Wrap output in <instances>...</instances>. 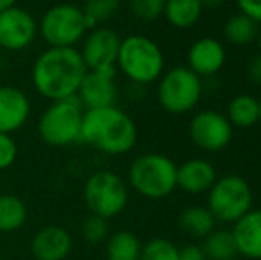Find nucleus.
Here are the masks:
<instances>
[{
	"mask_svg": "<svg viewBox=\"0 0 261 260\" xmlns=\"http://www.w3.org/2000/svg\"><path fill=\"white\" fill-rule=\"evenodd\" d=\"M86 73L87 66L76 46H48L32 64L31 79L34 89L43 98L57 102L76 97Z\"/></svg>",
	"mask_w": 261,
	"mask_h": 260,
	"instance_id": "f257e3e1",
	"label": "nucleus"
},
{
	"mask_svg": "<svg viewBox=\"0 0 261 260\" xmlns=\"http://www.w3.org/2000/svg\"><path fill=\"white\" fill-rule=\"evenodd\" d=\"M139 130L134 118L117 105L84 112L80 141L105 155H124L137 143Z\"/></svg>",
	"mask_w": 261,
	"mask_h": 260,
	"instance_id": "f03ea898",
	"label": "nucleus"
},
{
	"mask_svg": "<svg viewBox=\"0 0 261 260\" xmlns=\"http://www.w3.org/2000/svg\"><path fill=\"white\" fill-rule=\"evenodd\" d=\"M116 69H119L132 84L148 86L156 82L164 73V52L155 39L144 34H130L121 38Z\"/></svg>",
	"mask_w": 261,
	"mask_h": 260,
	"instance_id": "7ed1b4c3",
	"label": "nucleus"
},
{
	"mask_svg": "<svg viewBox=\"0 0 261 260\" xmlns=\"http://www.w3.org/2000/svg\"><path fill=\"white\" fill-rule=\"evenodd\" d=\"M178 164L165 153H142L132 160L126 184L148 200H164L178 189Z\"/></svg>",
	"mask_w": 261,
	"mask_h": 260,
	"instance_id": "20e7f679",
	"label": "nucleus"
},
{
	"mask_svg": "<svg viewBox=\"0 0 261 260\" xmlns=\"http://www.w3.org/2000/svg\"><path fill=\"white\" fill-rule=\"evenodd\" d=\"M84 107L73 98L50 102L38 120V134L48 146L64 148L80 141L84 122Z\"/></svg>",
	"mask_w": 261,
	"mask_h": 260,
	"instance_id": "39448f33",
	"label": "nucleus"
},
{
	"mask_svg": "<svg viewBox=\"0 0 261 260\" xmlns=\"http://www.w3.org/2000/svg\"><path fill=\"white\" fill-rule=\"evenodd\" d=\"M204 91L203 79L189 66H174L158 79L156 98L165 112L181 116L194 111Z\"/></svg>",
	"mask_w": 261,
	"mask_h": 260,
	"instance_id": "423d86ee",
	"label": "nucleus"
},
{
	"mask_svg": "<svg viewBox=\"0 0 261 260\" xmlns=\"http://www.w3.org/2000/svg\"><path fill=\"white\" fill-rule=\"evenodd\" d=\"M89 31L82 7L73 2H61L48 7L38 21V34L48 46L71 49L82 43Z\"/></svg>",
	"mask_w": 261,
	"mask_h": 260,
	"instance_id": "0eeeda50",
	"label": "nucleus"
},
{
	"mask_svg": "<svg viewBox=\"0 0 261 260\" xmlns=\"http://www.w3.org/2000/svg\"><path fill=\"white\" fill-rule=\"evenodd\" d=\"M82 196L91 214L112 219L126 208L130 191L128 184L117 173L110 170H100L87 177Z\"/></svg>",
	"mask_w": 261,
	"mask_h": 260,
	"instance_id": "6e6552de",
	"label": "nucleus"
},
{
	"mask_svg": "<svg viewBox=\"0 0 261 260\" xmlns=\"http://www.w3.org/2000/svg\"><path fill=\"white\" fill-rule=\"evenodd\" d=\"M252 187L240 175H224L217 178L208 191V210L215 221L233 225L252 208Z\"/></svg>",
	"mask_w": 261,
	"mask_h": 260,
	"instance_id": "1a4fd4ad",
	"label": "nucleus"
},
{
	"mask_svg": "<svg viewBox=\"0 0 261 260\" xmlns=\"http://www.w3.org/2000/svg\"><path fill=\"white\" fill-rule=\"evenodd\" d=\"M233 127L226 114L215 109H204L190 118L189 135L203 152H220L227 148L233 139Z\"/></svg>",
	"mask_w": 261,
	"mask_h": 260,
	"instance_id": "9d476101",
	"label": "nucleus"
},
{
	"mask_svg": "<svg viewBox=\"0 0 261 260\" xmlns=\"http://www.w3.org/2000/svg\"><path fill=\"white\" fill-rule=\"evenodd\" d=\"M80 56L87 69L93 72H116L121 36L110 27H94L84 36L80 43Z\"/></svg>",
	"mask_w": 261,
	"mask_h": 260,
	"instance_id": "9b49d317",
	"label": "nucleus"
},
{
	"mask_svg": "<svg viewBox=\"0 0 261 260\" xmlns=\"http://www.w3.org/2000/svg\"><path fill=\"white\" fill-rule=\"evenodd\" d=\"M38 38V20L25 7L13 6L0 11V49L21 52Z\"/></svg>",
	"mask_w": 261,
	"mask_h": 260,
	"instance_id": "f8f14e48",
	"label": "nucleus"
},
{
	"mask_svg": "<svg viewBox=\"0 0 261 260\" xmlns=\"http://www.w3.org/2000/svg\"><path fill=\"white\" fill-rule=\"evenodd\" d=\"M75 98L80 102L84 111L116 105V72H93V69H87Z\"/></svg>",
	"mask_w": 261,
	"mask_h": 260,
	"instance_id": "ddd939ff",
	"label": "nucleus"
},
{
	"mask_svg": "<svg viewBox=\"0 0 261 260\" xmlns=\"http://www.w3.org/2000/svg\"><path fill=\"white\" fill-rule=\"evenodd\" d=\"M226 46L217 38H199L190 45L187 52V66L201 79L219 75L226 64Z\"/></svg>",
	"mask_w": 261,
	"mask_h": 260,
	"instance_id": "4468645a",
	"label": "nucleus"
},
{
	"mask_svg": "<svg viewBox=\"0 0 261 260\" xmlns=\"http://www.w3.org/2000/svg\"><path fill=\"white\" fill-rule=\"evenodd\" d=\"M31 100L27 93L14 86H0V132H18L31 116Z\"/></svg>",
	"mask_w": 261,
	"mask_h": 260,
	"instance_id": "2eb2a0df",
	"label": "nucleus"
},
{
	"mask_svg": "<svg viewBox=\"0 0 261 260\" xmlns=\"http://www.w3.org/2000/svg\"><path fill=\"white\" fill-rule=\"evenodd\" d=\"M71 248V233L57 225L39 228L31 241V251L36 260H66Z\"/></svg>",
	"mask_w": 261,
	"mask_h": 260,
	"instance_id": "dca6fc26",
	"label": "nucleus"
},
{
	"mask_svg": "<svg viewBox=\"0 0 261 260\" xmlns=\"http://www.w3.org/2000/svg\"><path fill=\"white\" fill-rule=\"evenodd\" d=\"M217 170L206 159H189L178 166L176 184L189 195H204L217 180Z\"/></svg>",
	"mask_w": 261,
	"mask_h": 260,
	"instance_id": "f3484780",
	"label": "nucleus"
},
{
	"mask_svg": "<svg viewBox=\"0 0 261 260\" xmlns=\"http://www.w3.org/2000/svg\"><path fill=\"white\" fill-rule=\"evenodd\" d=\"M231 233L238 255L251 260H261V208H251L237 223H233Z\"/></svg>",
	"mask_w": 261,
	"mask_h": 260,
	"instance_id": "a211bd4d",
	"label": "nucleus"
},
{
	"mask_svg": "<svg viewBox=\"0 0 261 260\" xmlns=\"http://www.w3.org/2000/svg\"><path fill=\"white\" fill-rule=\"evenodd\" d=\"M203 11L204 7L201 0H165L162 16H165L172 27L187 31L201 20Z\"/></svg>",
	"mask_w": 261,
	"mask_h": 260,
	"instance_id": "6ab92c4d",
	"label": "nucleus"
},
{
	"mask_svg": "<svg viewBox=\"0 0 261 260\" xmlns=\"http://www.w3.org/2000/svg\"><path fill=\"white\" fill-rule=\"evenodd\" d=\"M178 225L189 237L204 239L210 232L215 230L217 221L212 216V212L208 210V207H203V205H190V207L183 208V210L179 212Z\"/></svg>",
	"mask_w": 261,
	"mask_h": 260,
	"instance_id": "aec40b11",
	"label": "nucleus"
},
{
	"mask_svg": "<svg viewBox=\"0 0 261 260\" xmlns=\"http://www.w3.org/2000/svg\"><path fill=\"white\" fill-rule=\"evenodd\" d=\"M233 129H251L256 123H259V104L258 98L252 94L242 93L231 98L227 104V114Z\"/></svg>",
	"mask_w": 261,
	"mask_h": 260,
	"instance_id": "412c9836",
	"label": "nucleus"
},
{
	"mask_svg": "<svg viewBox=\"0 0 261 260\" xmlns=\"http://www.w3.org/2000/svg\"><path fill=\"white\" fill-rule=\"evenodd\" d=\"M142 243L132 230H117L105 241L107 260H139Z\"/></svg>",
	"mask_w": 261,
	"mask_h": 260,
	"instance_id": "4be33fe9",
	"label": "nucleus"
},
{
	"mask_svg": "<svg viewBox=\"0 0 261 260\" xmlns=\"http://www.w3.org/2000/svg\"><path fill=\"white\" fill-rule=\"evenodd\" d=\"M27 205L16 195L0 193V233H11L20 230L27 221Z\"/></svg>",
	"mask_w": 261,
	"mask_h": 260,
	"instance_id": "5701e85b",
	"label": "nucleus"
},
{
	"mask_svg": "<svg viewBox=\"0 0 261 260\" xmlns=\"http://www.w3.org/2000/svg\"><path fill=\"white\" fill-rule=\"evenodd\" d=\"M259 23L242 13H234L224 23V38L234 46H247L256 41Z\"/></svg>",
	"mask_w": 261,
	"mask_h": 260,
	"instance_id": "b1692460",
	"label": "nucleus"
},
{
	"mask_svg": "<svg viewBox=\"0 0 261 260\" xmlns=\"http://www.w3.org/2000/svg\"><path fill=\"white\" fill-rule=\"evenodd\" d=\"M201 248L208 260H234L238 257V250L231 230L215 228L203 239Z\"/></svg>",
	"mask_w": 261,
	"mask_h": 260,
	"instance_id": "393cba45",
	"label": "nucleus"
},
{
	"mask_svg": "<svg viewBox=\"0 0 261 260\" xmlns=\"http://www.w3.org/2000/svg\"><path fill=\"white\" fill-rule=\"evenodd\" d=\"M121 0H84L82 11L89 29L100 27L119 13Z\"/></svg>",
	"mask_w": 261,
	"mask_h": 260,
	"instance_id": "a878e982",
	"label": "nucleus"
},
{
	"mask_svg": "<svg viewBox=\"0 0 261 260\" xmlns=\"http://www.w3.org/2000/svg\"><path fill=\"white\" fill-rule=\"evenodd\" d=\"M139 260H179V248L165 237H155L142 244Z\"/></svg>",
	"mask_w": 261,
	"mask_h": 260,
	"instance_id": "bb28decb",
	"label": "nucleus"
},
{
	"mask_svg": "<svg viewBox=\"0 0 261 260\" xmlns=\"http://www.w3.org/2000/svg\"><path fill=\"white\" fill-rule=\"evenodd\" d=\"M80 235L89 244H101L107 241L109 233V219H103L100 216L89 214L80 225Z\"/></svg>",
	"mask_w": 261,
	"mask_h": 260,
	"instance_id": "cd10ccee",
	"label": "nucleus"
},
{
	"mask_svg": "<svg viewBox=\"0 0 261 260\" xmlns=\"http://www.w3.org/2000/svg\"><path fill=\"white\" fill-rule=\"evenodd\" d=\"M165 0H130V11L142 21H153L164 14Z\"/></svg>",
	"mask_w": 261,
	"mask_h": 260,
	"instance_id": "c85d7f7f",
	"label": "nucleus"
},
{
	"mask_svg": "<svg viewBox=\"0 0 261 260\" xmlns=\"http://www.w3.org/2000/svg\"><path fill=\"white\" fill-rule=\"evenodd\" d=\"M18 157V145L11 134L0 132V171L9 170Z\"/></svg>",
	"mask_w": 261,
	"mask_h": 260,
	"instance_id": "c756f323",
	"label": "nucleus"
},
{
	"mask_svg": "<svg viewBox=\"0 0 261 260\" xmlns=\"http://www.w3.org/2000/svg\"><path fill=\"white\" fill-rule=\"evenodd\" d=\"M234 2L238 6V13L245 14L261 25V0H234Z\"/></svg>",
	"mask_w": 261,
	"mask_h": 260,
	"instance_id": "7c9ffc66",
	"label": "nucleus"
},
{
	"mask_svg": "<svg viewBox=\"0 0 261 260\" xmlns=\"http://www.w3.org/2000/svg\"><path fill=\"white\" fill-rule=\"evenodd\" d=\"M179 260H208L204 255L201 244L189 243L183 248H179Z\"/></svg>",
	"mask_w": 261,
	"mask_h": 260,
	"instance_id": "2f4dec72",
	"label": "nucleus"
},
{
	"mask_svg": "<svg viewBox=\"0 0 261 260\" xmlns=\"http://www.w3.org/2000/svg\"><path fill=\"white\" fill-rule=\"evenodd\" d=\"M245 75H247L249 82L254 86H261V54L254 56L245 66Z\"/></svg>",
	"mask_w": 261,
	"mask_h": 260,
	"instance_id": "473e14b6",
	"label": "nucleus"
},
{
	"mask_svg": "<svg viewBox=\"0 0 261 260\" xmlns=\"http://www.w3.org/2000/svg\"><path fill=\"white\" fill-rule=\"evenodd\" d=\"M224 2L226 0H201L204 9H219V7L224 6Z\"/></svg>",
	"mask_w": 261,
	"mask_h": 260,
	"instance_id": "72a5a7b5",
	"label": "nucleus"
},
{
	"mask_svg": "<svg viewBox=\"0 0 261 260\" xmlns=\"http://www.w3.org/2000/svg\"><path fill=\"white\" fill-rule=\"evenodd\" d=\"M13 6H18V0H0V11L9 9Z\"/></svg>",
	"mask_w": 261,
	"mask_h": 260,
	"instance_id": "f704fd0d",
	"label": "nucleus"
},
{
	"mask_svg": "<svg viewBox=\"0 0 261 260\" xmlns=\"http://www.w3.org/2000/svg\"><path fill=\"white\" fill-rule=\"evenodd\" d=\"M256 43H258V49H259V54H261V25H259L258 36H256Z\"/></svg>",
	"mask_w": 261,
	"mask_h": 260,
	"instance_id": "c9c22d12",
	"label": "nucleus"
},
{
	"mask_svg": "<svg viewBox=\"0 0 261 260\" xmlns=\"http://www.w3.org/2000/svg\"><path fill=\"white\" fill-rule=\"evenodd\" d=\"M258 104H259V123H261V98L258 100Z\"/></svg>",
	"mask_w": 261,
	"mask_h": 260,
	"instance_id": "e433bc0d",
	"label": "nucleus"
},
{
	"mask_svg": "<svg viewBox=\"0 0 261 260\" xmlns=\"http://www.w3.org/2000/svg\"><path fill=\"white\" fill-rule=\"evenodd\" d=\"M0 260H7V258H0Z\"/></svg>",
	"mask_w": 261,
	"mask_h": 260,
	"instance_id": "4c0bfd02",
	"label": "nucleus"
},
{
	"mask_svg": "<svg viewBox=\"0 0 261 260\" xmlns=\"http://www.w3.org/2000/svg\"><path fill=\"white\" fill-rule=\"evenodd\" d=\"M82 2H84V0H82Z\"/></svg>",
	"mask_w": 261,
	"mask_h": 260,
	"instance_id": "58836bf2",
	"label": "nucleus"
}]
</instances>
